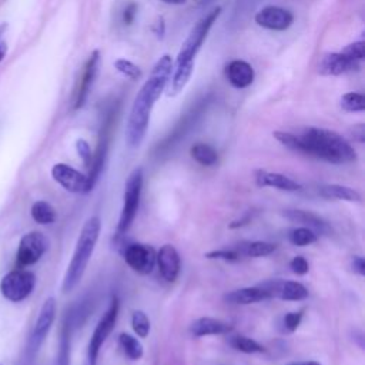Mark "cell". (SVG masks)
Wrapping results in <instances>:
<instances>
[{
    "label": "cell",
    "mask_w": 365,
    "mask_h": 365,
    "mask_svg": "<svg viewBox=\"0 0 365 365\" xmlns=\"http://www.w3.org/2000/svg\"><path fill=\"white\" fill-rule=\"evenodd\" d=\"M274 137L282 145L294 151L304 153L332 164H345L356 160V153L352 145L332 130L307 127L298 134L275 131Z\"/></svg>",
    "instance_id": "6da1fadb"
},
{
    "label": "cell",
    "mask_w": 365,
    "mask_h": 365,
    "mask_svg": "<svg viewBox=\"0 0 365 365\" xmlns=\"http://www.w3.org/2000/svg\"><path fill=\"white\" fill-rule=\"evenodd\" d=\"M173 71V61L168 54L160 57V60L154 64L148 80L141 86L140 91L137 93L130 115L127 120L125 127V141L127 145L131 148L138 147L147 133L151 110L155 101L160 98L163 90L165 88L170 76Z\"/></svg>",
    "instance_id": "7a4b0ae2"
},
{
    "label": "cell",
    "mask_w": 365,
    "mask_h": 365,
    "mask_svg": "<svg viewBox=\"0 0 365 365\" xmlns=\"http://www.w3.org/2000/svg\"><path fill=\"white\" fill-rule=\"evenodd\" d=\"M221 13V7L212 9L210 13H207L202 19H200L195 26L188 33L185 41L181 46V50L178 51V56L175 58V63L173 64V71L170 76V87L168 94L175 96L178 94L185 84L188 83L192 68H194V58L197 53L200 51L204 40L207 38V34L215 20L218 19Z\"/></svg>",
    "instance_id": "3957f363"
},
{
    "label": "cell",
    "mask_w": 365,
    "mask_h": 365,
    "mask_svg": "<svg viewBox=\"0 0 365 365\" xmlns=\"http://www.w3.org/2000/svg\"><path fill=\"white\" fill-rule=\"evenodd\" d=\"M100 228H101V222L97 215L90 217L84 222V225L80 231V235L77 238L76 248L73 251L70 264H68L67 271L63 278V285H61L63 292L73 291L76 288V285L80 282V279L83 278L84 271L88 265V261L93 255V251L96 248V244L98 241Z\"/></svg>",
    "instance_id": "277c9868"
},
{
    "label": "cell",
    "mask_w": 365,
    "mask_h": 365,
    "mask_svg": "<svg viewBox=\"0 0 365 365\" xmlns=\"http://www.w3.org/2000/svg\"><path fill=\"white\" fill-rule=\"evenodd\" d=\"M141 190H143V170L140 167L134 168L130 175L127 177L125 185H124V194H123V207L117 224V234H125L130 227L133 225V221L137 215V210L140 205L141 198Z\"/></svg>",
    "instance_id": "5b68a950"
},
{
    "label": "cell",
    "mask_w": 365,
    "mask_h": 365,
    "mask_svg": "<svg viewBox=\"0 0 365 365\" xmlns=\"http://www.w3.org/2000/svg\"><path fill=\"white\" fill-rule=\"evenodd\" d=\"M34 285L36 277L31 271L13 269L1 278L0 292L6 299L11 302H20L31 294Z\"/></svg>",
    "instance_id": "8992f818"
},
{
    "label": "cell",
    "mask_w": 365,
    "mask_h": 365,
    "mask_svg": "<svg viewBox=\"0 0 365 365\" xmlns=\"http://www.w3.org/2000/svg\"><path fill=\"white\" fill-rule=\"evenodd\" d=\"M118 307H120V304H118L117 297H113L107 311L100 318L98 324L96 325V328L91 334V338H90V342H88V352H87L90 365L96 364V359H97V355H98V351H100L101 345L104 344V341L111 334V331L115 325L117 315H118Z\"/></svg>",
    "instance_id": "52a82bcc"
},
{
    "label": "cell",
    "mask_w": 365,
    "mask_h": 365,
    "mask_svg": "<svg viewBox=\"0 0 365 365\" xmlns=\"http://www.w3.org/2000/svg\"><path fill=\"white\" fill-rule=\"evenodd\" d=\"M54 317H56V299L53 297H50L43 302L38 317L36 319L34 328L29 338V344H27L29 358H34L37 355L40 346L43 345V342L53 325Z\"/></svg>",
    "instance_id": "ba28073f"
},
{
    "label": "cell",
    "mask_w": 365,
    "mask_h": 365,
    "mask_svg": "<svg viewBox=\"0 0 365 365\" xmlns=\"http://www.w3.org/2000/svg\"><path fill=\"white\" fill-rule=\"evenodd\" d=\"M48 248V240L37 231L29 232L21 237L16 259L20 267H29L36 264Z\"/></svg>",
    "instance_id": "9c48e42d"
},
{
    "label": "cell",
    "mask_w": 365,
    "mask_h": 365,
    "mask_svg": "<svg viewBox=\"0 0 365 365\" xmlns=\"http://www.w3.org/2000/svg\"><path fill=\"white\" fill-rule=\"evenodd\" d=\"M51 175H53L54 181L58 182L68 192L83 194V192L90 191L87 175L81 174L78 170H76L67 164L58 163V164L53 165Z\"/></svg>",
    "instance_id": "30bf717a"
},
{
    "label": "cell",
    "mask_w": 365,
    "mask_h": 365,
    "mask_svg": "<svg viewBox=\"0 0 365 365\" xmlns=\"http://www.w3.org/2000/svg\"><path fill=\"white\" fill-rule=\"evenodd\" d=\"M155 251L145 244H130L124 251V261L138 274H150L155 267Z\"/></svg>",
    "instance_id": "8fae6325"
},
{
    "label": "cell",
    "mask_w": 365,
    "mask_h": 365,
    "mask_svg": "<svg viewBox=\"0 0 365 365\" xmlns=\"http://www.w3.org/2000/svg\"><path fill=\"white\" fill-rule=\"evenodd\" d=\"M97 63H98V51H93L90 54V57L87 58L81 73H80V77L76 83V87H74V91H73V100H71V106L74 110H78L80 107H83L87 96H88V91H90V87L94 81V77L97 74Z\"/></svg>",
    "instance_id": "7c38bea8"
},
{
    "label": "cell",
    "mask_w": 365,
    "mask_h": 365,
    "mask_svg": "<svg viewBox=\"0 0 365 365\" xmlns=\"http://www.w3.org/2000/svg\"><path fill=\"white\" fill-rule=\"evenodd\" d=\"M261 287L268 292L269 298H279L284 301H302L308 297V289L297 281L272 279L261 284Z\"/></svg>",
    "instance_id": "4fadbf2b"
},
{
    "label": "cell",
    "mask_w": 365,
    "mask_h": 365,
    "mask_svg": "<svg viewBox=\"0 0 365 365\" xmlns=\"http://www.w3.org/2000/svg\"><path fill=\"white\" fill-rule=\"evenodd\" d=\"M255 23L269 30H285L292 24L294 16L289 10L278 6H265L257 11Z\"/></svg>",
    "instance_id": "5bb4252c"
},
{
    "label": "cell",
    "mask_w": 365,
    "mask_h": 365,
    "mask_svg": "<svg viewBox=\"0 0 365 365\" xmlns=\"http://www.w3.org/2000/svg\"><path fill=\"white\" fill-rule=\"evenodd\" d=\"M155 264L160 269L161 277L165 281L173 282L177 279V277L180 274V268H181V259H180V254L174 245L164 244L160 248V251L155 254Z\"/></svg>",
    "instance_id": "9a60e30c"
},
{
    "label": "cell",
    "mask_w": 365,
    "mask_h": 365,
    "mask_svg": "<svg viewBox=\"0 0 365 365\" xmlns=\"http://www.w3.org/2000/svg\"><path fill=\"white\" fill-rule=\"evenodd\" d=\"M358 67V63L339 53H327L319 58L318 71L325 76H338Z\"/></svg>",
    "instance_id": "2e32d148"
},
{
    "label": "cell",
    "mask_w": 365,
    "mask_h": 365,
    "mask_svg": "<svg viewBox=\"0 0 365 365\" xmlns=\"http://www.w3.org/2000/svg\"><path fill=\"white\" fill-rule=\"evenodd\" d=\"M225 77L235 88H245L254 80V70L244 60H232L225 66Z\"/></svg>",
    "instance_id": "e0dca14e"
},
{
    "label": "cell",
    "mask_w": 365,
    "mask_h": 365,
    "mask_svg": "<svg viewBox=\"0 0 365 365\" xmlns=\"http://www.w3.org/2000/svg\"><path fill=\"white\" fill-rule=\"evenodd\" d=\"M255 181L258 187H274L282 191H297L301 188L299 182H297L295 180L281 173H271L265 170H258L255 173Z\"/></svg>",
    "instance_id": "ac0fdd59"
},
{
    "label": "cell",
    "mask_w": 365,
    "mask_h": 365,
    "mask_svg": "<svg viewBox=\"0 0 365 365\" xmlns=\"http://www.w3.org/2000/svg\"><path fill=\"white\" fill-rule=\"evenodd\" d=\"M268 298H269L268 292L261 285L234 289L224 295L225 302L232 304V305H248V304L259 302V301H264Z\"/></svg>",
    "instance_id": "d6986e66"
},
{
    "label": "cell",
    "mask_w": 365,
    "mask_h": 365,
    "mask_svg": "<svg viewBox=\"0 0 365 365\" xmlns=\"http://www.w3.org/2000/svg\"><path fill=\"white\" fill-rule=\"evenodd\" d=\"M231 325L228 322H224L217 318L202 317L195 319L190 325V332L192 336H207V335H220L227 334L231 331Z\"/></svg>",
    "instance_id": "ffe728a7"
},
{
    "label": "cell",
    "mask_w": 365,
    "mask_h": 365,
    "mask_svg": "<svg viewBox=\"0 0 365 365\" xmlns=\"http://www.w3.org/2000/svg\"><path fill=\"white\" fill-rule=\"evenodd\" d=\"M318 194L328 200H344V201H359L361 195L356 190L339 185V184H325L318 188Z\"/></svg>",
    "instance_id": "44dd1931"
},
{
    "label": "cell",
    "mask_w": 365,
    "mask_h": 365,
    "mask_svg": "<svg viewBox=\"0 0 365 365\" xmlns=\"http://www.w3.org/2000/svg\"><path fill=\"white\" fill-rule=\"evenodd\" d=\"M285 217L292 220V221H297V222H301V224H305L308 225V228L311 230H315V231H319V232H327L328 231V225L327 222L319 218L318 215L309 212V211H304V210H288L285 211Z\"/></svg>",
    "instance_id": "7402d4cb"
},
{
    "label": "cell",
    "mask_w": 365,
    "mask_h": 365,
    "mask_svg": "<svg viewBox=\"0 0 365 365\" xmlns=\"http://www.w3.org/2000/svg\"><path fill=\"white\" fill-rule=\"evenodd\" d=\"M235 251L238 252V255H244V257H265L269 255L271 252L275 251V245L267 241H245L238 244V247L235 248Z\"/></svg>",
    "instance_id": "603a6c76"
},
{
    "label": "cell",
    "mask_w": 365,
    "mask_h": 365,
    "mask_svg": "<svg viewBox=\"0 0 365 365\" xmlns=\"http://www.w3.org/2000/svg\"><path fill=\"white\" fill-rule=\"evenodd\" d=\"M190 153H191V157L197 163H200L201 165L210 167V165H214L217 163V160H218L217 151L211 145H208L205 143H198V144L192 145Z\"/></svg>",
    "instance_id": "cb8c5ba5"
},
{
    "label": "cell",
    "mask_w": 365,
    "mask_h": 365,
    "mask_svg": "<svg viewBox=\"0 0 365 365\" xmlns=\"http://www.w3.org/2000/svg\"><path fill=\"white\" fill-rule=\"evenodd\" d=\"M118 344H120L123 352H124L130 359L137 361V359H140V358L143 356V352H144V351H143V345H141V342H140L135 336L123 332V334H120V336H118Z\"/></svg>",
    "instance_id": "d4e9b609"
},
{
    "label": "cell",
    "mask_w": 365,
    "mask_h": 365,
    "mask_svg": "<svg viewBox=\"0 0 365 365\" xmlns=\"http://www.w3.org/2000/svg\"><path fill=\"white\" fill-rule=\"evenodd\" d=\"M30 212H31L33 220L36 222H38V224L47 225V224H51V222L56 221V211L46 201H36L31 205V211Z\"/></svg>",
    "instance_id": "484cf974"
},
{
    "label": "cell",
    "mask_w": 365,
    "mask_h": 365,
    "mask_svg": "<svg viewBox=\"0 0 365 365\" xmlns=\"http://www.w3.org/2000/svg\"><path fill=\"white\" fill-rule=\"evenodd\" d=\"M230 345L244 354H259L264 352V346L255 339H251L245 335H234L230 338Z\"/></svg>",
    "instance_id": "4316f807"
},
{
    "label": "cell",
    "mask_w": 365,
    "mask_h": 365,
    "mask_svg": "<svg viewBox=\"0 0 365 365\" xmlns=\"http://www.w3.org/2000/svg\"><path fill=\"white\" fill-rule=\"evenodd\" d=\"M289 241L294 244V245H298V247H305V245H309V244H314L317 241V232L308 227H299V228H294L289 235H288Z\"/></svg>",
    "instance_id": "83f0119b"
},
{
    "label": "cell",
    "mask_w": 365,
    "mask_h": 365,
    "mask_svg": "<svg viewBox=\"0 0 365 365\" xmlns=\"http://www.w3.org/2000/svg\"><path fill=\"white\" fill-rule=\"evenodd\" d=\"M341 107L349 113L365 110V97L361 93H346L341 97Z\"/></svg>",
    "instance_id": "f1b7e54d"
},
{
    "label": "cell",
    "mask_w": 365,
    "mask_h": 365,
    "mask_svg": "<svg viewBox=\"0 0 365 365\" xmlns=\"http://www.w3.org/2000/svg\"><path fill=\"white\" fill-rule=\"evenodd\" d=\"M131 327L133 331L140 338H145L150 334V319L144 311H134L131 315Z\"/></svg>",
    "instance_id": "f546056e"
},
{
    "label": "cell",
    "mask_w": 365,
    "mask_h": 365,
    "mask_svg": "<svg viewBox=\"0 0 365 365\" xmlns=\"http://www.w3.org/2000/svg\"><path fill=\"white\" fill-rule=\"evenodd\" d=\"M114 67L117 68V71H120L123 76H125V77H128L131 80H137L141 76L140 68L134 63H131V61H128L125 58L115 60L114 61Z\"/></svg>",
    "instance_id": "4dcf8cb0"
},
{
    "label": "cell",
    "mask_w": 365,
    "mask_h": 365,
    "mask_svg": "<svg viewBox=\"0 0 365 365\" xmlns=\"http://www.w3.org/2000/svg\"><path fill=\"white\" fill-rule=\"evenodd\" d=\"M344 56H346L349 60L359 63L364 58V41H355L348 44L342 51Z\"/></svg>",
    "instance_id": "1f68e13d"
},
{
    "label": "cell",
    "mask_w": 365,
    "mask_h": 365,
    "mask_svg": "<svg viewBox=\"0 0 365 365\" xmlns=\"http://www.w3.org/2000/svg\"><path fill=\"white\" fill-rule=\"evenodd\" d=\"M301 319H302V311L288 312V314H285V317H284V328H285L288 332H294V331L299 327Z\"/></svg>",
    "instance_id": "d6a6232c"
},
{
    "label": "cell",
    "mask_w": 365,
    "mask_h": 365,
    "mask_svg": "<svg viewBox=\"0 0 365 365\" xmlns=\"http://www.w3.org/2000/svg\"><path fill=\"white\" fill-rule=\"evenodd\" d=\"M207 258L210 259H224V261H235L240 258L238 252L235 250H218V251H211L205 254Z\"/></svg>",
    "instance_id": "836d02e7"
},
{
    "label": "cell",
    "mask_w": 365,
    "mask_h": 365,
    "mask_svg": "<svg viewBox=\"0 0 365 365\" xmlns=\"http://www.w3.org/2000/svg\"><path fill=\"white\" fill-rule=\"evenodd\" d=\"M289 268L294 274L297 275H305L308 271H309V265H308V261L301 257V255H297L294 257L291 261H289Z\"/></svg>",
    "instance_id": "e575fe53"
},
{
    "label": "cell",
    "mask_w": 365,
    "mask_h": 365,
    "mask_svg": "<svg viewBox=\"0 0 365 365\" xmlns=\"http://www.w3.org/2000/svg\"><path fill=\"white\" fill-rule=\"evenodd\" d=\"M76 148H77V153H78L80 158L83 160V163L88 167L93 160V154H91V148H90L88 143L86 140H77Z\"/></svg>",
    "instance_id": "d590c367"
},
{
    "label": "cell",
    "mask_w": 365,
    "mask_h": 365,
    "mask_svg": "<svg viewBox=\"0 0 365 365\" xmlns=\"http://www.w3.org/2000/svg\"><path fill=\"white\" fill-rule=\"evenodd\" d=\"M352 269L358 275H365V261H364L362 257H359V255L354 257V259H352Z\"/></svg>",
    "instance_id": "8d00e7d4"
},
{
    "label": "cell",
    "mask_w": 365,
    "mask_h": 365,
    "mask_svg": "<svg viewBox=\"0 0 365 365\" xmlns=\"http://www.w3.org/2000/svg\"><path fill=\"white\" fill-rule=\"evenodd\" d=\"M134 14H135V4L130 3L128 7H125V10H124V21L130 23L133 20Z\"/></svg>",
    "instance_id": "74e56055"
},
{
    "label": "cell",
    "mask_w": 365,
    "mask_h": 365,
    "mask_svg": "<svg viewBox=\"0 0 365 365\" xmlns=\"http://www.w3.org/2000/svg\"><path fill=\"white\" fill-rule=\"evenodd\" d=\"M7 53V44L4 41H0V61L6 57Z\"/></svg>",
    "instance_id": "f35d334b"
},
{
    "label": "cell",
    "mask_w": 365,
    "mask_h": 365,
    "mask_svg": "<svg viewBox=\"0 0 365 365\" xmlns=\"http://www.w3.org/2000/svg\"><path fill=\"white\" fill-rule=\"evenodd\" d=\"M288 365H321L317 361H304V362H294V364H288Z\"/></svg>",
    "instance_id": "ab89813d"
},
{
    "label": "cell",
    "mask_w": 365,
    "mask_h": 365,
    "mask_svg": "<svg viewBox=\"0 0 365 365\" xmlns=\"http://www.w3.org/2000/svg\"><path fill=\"white\" fill-rule=\"evenodd\" d=\"M163 3H167V4H182L185 3L187 0H161Z\"/></svg>",
    "instance_id": "60d3db41"
},
{
    "label": "cell",
    "mask_w": 365,
    "mask_h": 365,
    "mask_svg": "<svg viewBox=\"0 0 365 365\" xmlns=\"http://www.w3.org/2000/svg\"><path fill=\"white\" fill-rule=\"evenodd\" d=\"M6 27H7V24H0V37H1V34H3V31L6 30Z\"/></svg>",
    "instance_id": "b9f144b4"
}]
</instances>
